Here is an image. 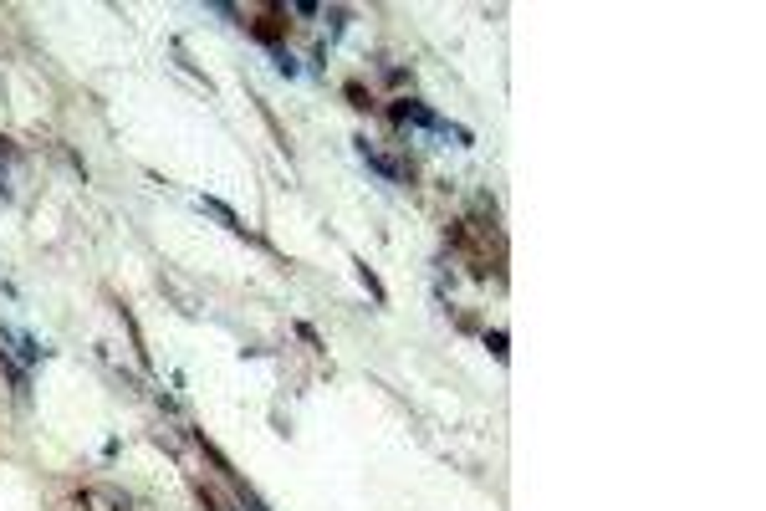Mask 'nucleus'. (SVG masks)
<instances>
[{
    "instance_id": "f03ea898",
    "label": "nucleus",
    "mask_w": 766,
    "mask_h": 511,
    "mask_svg": "<svg viewBox=\"0 0 766 511\" xmlns=\"http://www.w3.org/2000/svg\"><path fill=\"white\" fill-rule=\"evenodd\" d=\"M205 210H210V215H220V220H225L230 230H240V220H235V210H225L220 200H205Z\"/></svg>"
},
{
    "instance_id": "20e7f679",
    "label": "nucleus",
    "mask_w": 766,
    "mask_h": 511,
    "mask_svg": "<svg viewBox=\"0 0 766 511\" xmlns=\"http://www.w3.org/2000/svg\"><path fill=\"white\" fill-rule=\"evenodd\" d=\"M486 343H491V353H496V358H506V332H491Z\"/></svg>"
},
{
    "instance_id": "7ed1b4c3",
    "label": "nucleus",
    "mask_w": 766,
    "mask_h": 511,
    "mask_svg": "<svg viewBox=\"0 0 766 511\" xmlns=\"http://www.w3.org/2000/svg\"><path fill=\"white\" fill-rule=\"evenodd\" d=\"M347 97H353V108H368V92H363V82H347Z\"/></svg>"
},
{
    "instance_id": "f257e3e1",
    "label": "nucleus",
    "mask_w": 766,
    "mask_h": 511,
    "mask_svg": "<svg viewBox=\"0 0 766 511\" xmlns=\"http://www.w3.org/2000/svg\"><path fill=\"white\" fill-rule=\"evenodd\" d=\"M256 36H261V41H276V36H281L276 16H261V20H256Z\"/></svg>"
}]
</instances>
